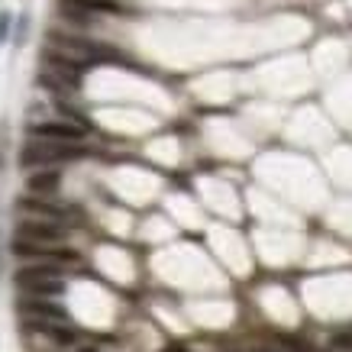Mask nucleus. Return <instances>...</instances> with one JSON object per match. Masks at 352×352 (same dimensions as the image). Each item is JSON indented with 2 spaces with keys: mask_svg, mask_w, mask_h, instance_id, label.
<instances>
[{
  "mask_svg": "<svg viewBox=\"0 0 352 352\" xmlns=\"http://www.w3.org/2000/svg\"><path fill=\"white\" fill-rule=\"evenodd\" d=\"M75 352H97V346H81V349H75Z\"/></svg>",
  "mask_w": 352,
  "mask_h": 352,
  "instance_id": "obj_16",
  "label": "nucleus"
},
{
  "mask_svg": "<svg viewBox=\"0 0 352 352\" xmlns=\"http://www.w3.org/2000/svg\"><path fill=\"white\" fill-rule=\"evenodd\" d=\"M49 45H52L55 52H65L78 58V62H100V58H117L113 49L107 45H97L91 39H81V36H65V32H49Z\"/></svg>",
  "mask_w": 352,
  "mask_h": 352,
  "instance_id": "obj_3",
  "label": "nucleus"
},
{
  "mask_svg": "<svg viewBox=\"0 0 352 352\" xmlns=\"http://www.w3.org/2000/svg\"><path fill=\"white\" fill-rule=\"evenodd\" d=\"M30 136L55 139V142H81L87 136V129H81L78 123H68V120H43V123L30 126Z\"/></svg>",
  "mask_w": 352,
  "mask_h": 352,
  "instance_id": "obj_8",
  "label": "nucleus"
},
{
  "mask_svg": "<svg viewBox=\"0 0 352 352\" xmlns=\"http://www.w3.org/2000/svg\"><path fill=\"white\" fill-rule=\"evenodd\" d=\"M13 256L16 258H30V262H78V252L75 249H65L58 243H30V239H13Z\"/></svg>",
  "mask_w": 352,
  "mask_h": 352,
  "instance_id": "obj_4",
  "label": "nucleus"
},
{
  "mask_svg": "<svg viewBox=\"0 0 352 352\" xmlns=\"http://www.w3.org/2000/svg\"><path fill=\"white\" fill-rule=\"evenodd\" d=\"M81 155L78 142H55V139H36L26 142L20 152V165L23 168H49L55 162H72Z\"/></svg>",
  "mask_w": 352,
  "mask_h": 352,
  "instance_id": "obj_2",
  "label": "nucleus"
},
{
  "mask_svg": "<svg viewBox=\"0 0 352 352\" xmlns=\"http://www.w3.org/2000/svg\"><path fill=\"white\" fill-rule=\"evenodd\" d=\"M43 65H45L43 72H49L52 78H58L65 87L78 91V85H81V68H85V62H78V58H72V55H65V52H55V49H45Z\"/></svg>",
  "mask_w": 352,
  "mask_h": 352,
  "instance_id": "obj_5",
  "label": "nucleus"
},
{
  "mask_svg": "<svg viewBox=\"0 0 352 352\" xmlns=\"http://www.w3.org/2000/svg\"><path fill=\"white\" fill-rule=\"evenodd\" d=\"M26 30H30V16H20V23H16V36H13V43L16 45L26 43Z\"/></svg>",
  "mask_w": 352,
  "mask_h": 352,
  "instance_id": "obj_13",
  "label": "nucleus"
},
{
  "mask_svg": "<svg viewBox=\"0 0 352 352\" xmlns=\"http://www.w3.org/2000/svg\"><path fill=\"white\" fill-rule=\"evenodd\" d=\"M58 13H62L68 23H75V26H91L97 16V13H87V10H81V7H75V3H62V0H58Z\"/></svg>",
  "mask_w": 352,
  "mask_h": 352,
  "instance_id": "obj_12",
  "label": "nucleus"
},
{
  "mask_svg": "<svg viewBox=\"0 0 352 352\" xmlns=\"http://www.w3.org/2000/svg\"><path fill=\"white\" fill-rule=\"evenodd\" d=\"M16 210L26 214V217H39V220H55V223H62L65 220V207L45 201V197H36V194L20 197V201H16Z\"/></svg>",
  "mask_w": 352,
  "mask_h": 352,
  "instance_id": "obj_10",
  "label": "nucleus"
},
{
  "mask_svg": "<svg viewBox=\"0 0 352 352\" xmlns=\"http://www.w3.org/2000/svg\"><path fill=\"white\" fill-rule=\"evenodd\" d=\"M26 330L39 333L45 340L52 342L55 349H72L78 346V333L68 327V323H49V320H26Z\"/></svg>",
  "mask_w": 352,
  "mask_h": 352,
  "instance_id": "obj_9",
  "label": "nucleus"
},
{
  "mask_svg": "<svg viewBox=\"0 0 352 352\" xmlns=\"http://www.w3.org/2000/svg\"><path fill=\"white\" fill-rule=\"evenodd\" d=\"M23 320H49V323H68V310L62 304H55L52 298H32V294H23L20 304H16Z\"/></svg>",
  "mask_w": 352,
  "mask_h": 352,
  "instance_id": "obj_6",
  "label": "nucleus"
},
{
  "mask_svg": "<svg viewBox=\"0 0 352 352\" xmlns=\"http://www.w3.org/2000/svg\"><path fill=\"white\" fill-rule=\"evenodd\" d=\"M252 352H272V349H252Z\"/></svg>",
  "mask_w": 352,
  "mask_h": 352,
  "instance_id": "obj_18",
  "label": "nucleus"
},
{
  "mask_svg": "<svg viewBox=\"0 0 352 352\" xmlns=\"http://www.w3.org/2000/svg\"><path fill=\"white\" fill-rule=\"evenodd\" d=\"M223 352H233V349H223Z\"/></svg>",
  "mask_w": 352,
  "mask_h": 352,
  "instance_id": "obj_19",
  "label": "nucleus"
},
{
  "mask_svg": "<svg viewBox=\"0 0 352 352\" xmlns=\"http://www.w3.org/2000/svg\"><path fill=\"white\" fill-rule=\"evenodd\" d=\"M336 352H346V349H336Z\"/></svg>",
  "mask_w": 352,
  "mask_h": 352,
  "instance_id": "obj_20",
  "label": "nucleus"
},
{
  "mask_svg": "<svg viewBox=\"0 0 352 352\" xmlns=\"http://www.w3.org/2000/svg\"><path fill=\"white\" fill-rule=\"evenodd\" d=\"M10 23H13V16L3 10L0 13V43H3V39H10Z\"/></svg>",
  "mask_w": 352,
  "mask_h": 352,
  "instance_id": "obj_14",
  "label": "nucleus"
},
{
  "mask_svg": "<svg viewBox=\"0 0 352 352\" xmlns=\"http://www.w3.org/2000/svg\"><path fill=\"white\" fill-rule=\"evenodd\" d=\"M58 188H62V171L58 168H36L26 178V191L36 194V197H52Z\"/></svg>",
  "mask_w": 352,
  "mask_h": 352,
  "instance_id": "obj_11",
  "label": "nucleus"
},
{
  "mask_svg": "<svg viewBox=\"0 0 352 352\" xmlns=\"http://www.w3.org/2000/svg\"><path fill=\"white\" fill-rule=\"evenodd\" d=\"M333 349H352V333H342V336H333Z\"/></svg>",
  "mask_w": 352,
  "mask_h": 352,
  "instance_id": "obj_15",
  "label": "nucleus"
},
{
  "mask_svg": "<svg viewBox=\"0 0 352 352\" xmlns=\"http://www.w3.org/2000/svg\"><path fill=\"white\" fill-rule=\"evenodd\" d=\"M16 288L23 294H32V298H62L65 294V278L58 262H39V265H26L20 268L16 275Z\"/></svg>",
  "mask_w": 352,
  "mask_h": 352,
  "instance_id": "obj_1",
  "label": "nucleus"
},
{
  "mask_svg": "<svg viewBox=\"0 0 352 352\" xmlns=\"http://www.w3.org/2000/svg\"><path fill=\"white\" fill-rule=\"evenodd\" d=\"M168 352H188V349H182V346H171V349Z\"/></svg>",
  "mask_w": 352,
  "mask_h": 352,
  "instance_id": "obj_17",
  "label": "nucleus"
},
{
  "mask_svg": "<svg viewBox=\"0 0 352 352\" xmlns=\"http://www.w3.org/2000/svg\"><path fill=\"white\" fill-rule=\"evenodd\" d=\"M16 236L30 239V243H62L65 239V226L55 220H39V217H26L16 223Z\"/></svg>",
  "mask_w": 352,
  "mask_h": 352,
  "instance_id": "obj_7",
  "label": "nucleus"
}]
</instances>
